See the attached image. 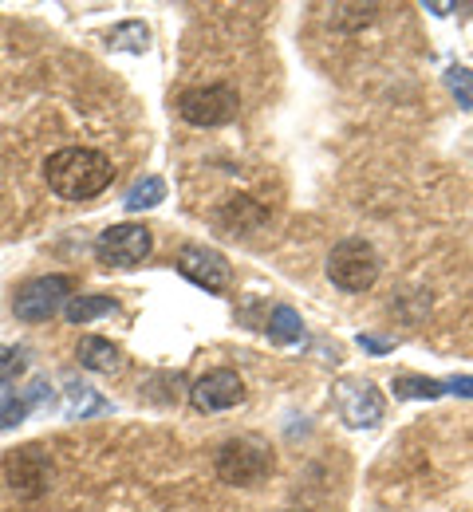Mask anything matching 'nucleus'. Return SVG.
Masks as SVG:
<instances>
[{
    "label": "nucleus",
    "mask_w": 473,
    "mask_h": 512,
    "mask_svg": "<svg viewBox=\"0 0 473 512\" xmlns=\"http://www.w3.org/2000/svg\"><path fill=\"white\" fill-rule=\"evenodd\" d=\"M44 178H48L52 193H60L64 201H87V197H99V193L111 186L115 170H111V162L99 150L64 146V150L48 154Z\"/></svg>",
    "instance_id": "f257e3e1"
},
{
    "label": "nucleus",
    "mask_w": 473,
    "mask_h": 512,
    "mask_svg": "<svg viewBox=\"0 0 473 512\" xmlns=\"http://www.w3.org/2000/svg\"><path fill=\"white\" fill-rule=\"evenodd\" d=\"M276 469V457L265 442L257 438H229L225 446L217 449V477L225 485H237V489H253L261 485L265 477H272Z\"/></svg>",
    "instance_id": "f03ea898"
},
{
    "label": "nucleus",
    "mask_w": 473,
    "mask_h": 512,
    "mask_svg": "<svg viewBox=\"0 0 473 512\" xmlns=\"http://www.w3.org/2000/svg\"><path fill=\"white\" fill-rule=\"evenodd\" d=\"M379 272H383V260L375 253V245L363 241V237L339 241L328 256V280L339 292H367L379 280Z\"/></svg>",
    "instance_id": "7ed1b4c3"
},
{
    "label": "nucleus",
    "mask_w": 473,
    "mask_h": 512,
    "mask_svg": "<svg viewBox=\"0 0 473 512\" xmlns=\"http://www.w3.org/2000/svg\"><path fill=\"white\" fill-rule=\"evenodd\" d=\"M71 304V280L68 276H36L28 280L16 300H12V312L24 323H44L52 316H60Z\"/></svg>",
    "instance_id": "20e7f679"
},
{
    "label": "nucleus",
    "mask_w": 473,
    "mask_h": 512,
    "mask_svg": "<svg viewBox=\"0 0 473 512\" xmlns=\"http://www.w3.org/2000/svg\"><path fill=\"white\" fill-rule=\"evenodd\" d=\"M178 115L190 127H225L237 115V91L225 83H205V87H190L178 99Z\"/></svg>",
    "instance_id": "39448f33"
},
{
    "label": "nucleus",
    "mask_w": 473,
    "mask_h": 512,
    "mask_svg": "<svg viewBox=\"0 0 473 512\" xmlns=\"http://www.w3.org/2000/svg\"><path fill=\"white\" fill-rule=\"evenodd\" d=\"M154 249V237L146 225H111L107 233H99L95 241V260L103 268H138Z\"/></svg>",
    "instance_id": "423d86ee"
},
{
    "label": "nucleus",
    "mask_w": 473,
    "mask_h": 512,
    "mask_svg": "<svg viewBox=\"0 0 473 512\" xmlns=\"http://www.w3.org/2000/svg\"><path fill=\"white\" fill-rule=\"evenodd\" d=\"M245 398V383H241V375L237 371H205L198 383L190 386V402L198 406V410H229V406H237Z\"/></svg>",
    "instance_id": "0eeeda50"
},
{
    "label": "nucleus",
    "mask_w": 473,
    "mask_h": 512,
    "mask_svg": "<svg viewBox=\"0 0 473 512\" xmlns=\"http://www.w3.org/2000/svg\"><path fill=\"white\" fill-rule=\"evenodd\" d=\"M194 284H202L209 292H221V288H229V264H225V256L213 253V249H198V245H190L186 253H182V264H178Z\"/></svg>",
    "instance_id": "6e6552de"
},
{
    "label": "nucleus",
    "mask_w": 473,
    "mask_h": 512,
    "mask_svg": "<svg viewBox=\"0 0 473 512\" xmlns=\"http://www.w3.org/2000/svg\"><path fill=\"white\" fill-rule=\"evenodd\" d=\"M343 410L351 426H375L383 418V402L371 383H343Z\"/></svg>",
    "instance_id": "1a4fd4ad"
},
{
    "label": "nucleus",
    "mask_w": 473,
    "mask_h": 512,
    "mask_svg": "<svg viewBox=\"0 0 473 512\" xmlns=\"http://www.w3.org/2000/svg\"><path fill=\"white\" fill-rule=\"evenodd\" d=\"M79 363L87 371H119L123 367V351L111 343V339H99V335H83L79 339Z\"/></svg>",
    "instance_id": "9d476101"
},
{
    "label": "nucleus",
    "mask_w": 473,
    "mask_h": 512,
    "mask_svg": "<svg viewBox=\"0 0 473 512\" xmlns=\"http://www.w3.org/2000/svg\"><path fill=\"white\" fill-rule=\"evenodd\" d=\"M8 477H12L16 489H24V493H40V489L48 485V465L40 461L36 449H28V453H16V457L8 461Z\"/></svg>",
    "instance_id": "9b49d317"
},
{
    "label": "nucleus",
    "mask_w": 473,
    "mask_h": 512,
    "mask_svg": "<svg viewBox=\"0 0 473 512\" xmlns=\"http://www.w3.org/2000/svg\"><path fill=\"white\" fill-rule=\"evenodd\" d=\"M107 312H119V304L111 296H75L68 308H64L68 323H79V327L87 320H95V316H107Z\"/></svg>",
    "instance_id": "f8f14e48"
},
{
    "label": "nucleus",
    "mask_w": 473,
    "mask_h": 512,
    "mask_svg": "<svg viewBox=\"0 0 473 512\" xmlns=\"http://www.w3.org/2000/svg\"><path fill=\"white\" fill-rule=\"evenodd\" d=\"M395 394H399V398H442V394H446V383L403 375V379H395Z\"/></svg>",
    "instance_id": "ddd939ff"
},
{
    "label": "nucleus",
    "mask_w": 473,
    "mask_h": 512,
    "mask_svg": "<svg viewBox=\"0 0 473 512\" xmlns=\"http://www.w3.org/2000/svg\"><path fill=\"white\" fill-rule=\"evenodd\" d=\"M446 87L454 91V99H458V107H466V111H473V71L462 64H454L450 71H446Z\"/></svg>",
    "instance_id": "4468645a"
},
{
    "label": "nucleus",
    "mask_w": 473,
    "mask_h": 512,
    "mask_svg": "<svg viewBox=\"0 0 473 512\" xmlns=\"http://www.w3.org/2000/svg\"><path fill=\"white\" fill-rule=\"evenodd\" d=\"M446 390H454V394H462V398H473V375H458V379H450Z\"/></svg>",
    "instance_id": "2eb2a0df"
},
{
    "label": "nucleus",
    "mask_w": 473,
    "mask_h": 512,
    "mask_svg": "<svg viewBox=\"0 0 473 512\" xmlns=\"http://www.w3.org/2000/svg\"><path fill=\"white\" fill-rule=\"evenodd\" d=\"M288 512H292V509H288Z\"/></svg>",
    "instance_id": "dca6fc26"
}]
</instances>
